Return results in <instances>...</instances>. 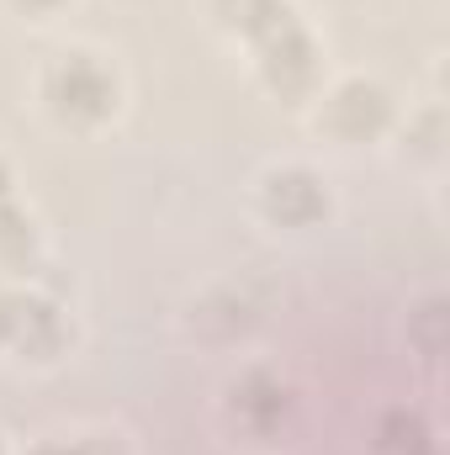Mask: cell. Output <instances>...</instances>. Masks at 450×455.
Masks as SVG:
<instances>
[{
  "label": "cell",
  "instance_id": "1",
  "mask_svg": "<svg viewBox=\"0 0 450 455\" xmlns=\"http://www.w3.org/2000/svg\"><path fill=\"white\" fill-rule=\"evenodd\" d=\"M48 101H53L59 116L96 122V116H107L117 107V85L91 53H64V59L48 69Z\"/></svg>",
  "mask_w": 450,
  "mask_h": 455
},
{
  "label": "cell",
  "instance_id": "2",
  "mask_svg": "<svg viewBox=\"0 0 450 455\" xmlns=\"http://www.w3.org/2000/svg\"><path fill=\"white\" fill-rule=\"evenodd\" d=\"M260 48H265V75H270L276 91H302V85H313V43H308V32H302L297 21H286V27H276L270 37H260Z\"/></svg>",
  "mask_w": 450,
  "mask_h": 455
},
{
  "label": "cell",
  "instance_id": "3",
  "mask_svg": "<svg viewBox=\"0 0 450 455\" xmlns=\"http://www.w3.org/2000/svg\"><path fill=\"white\" fill-rule=\"evenodd\" d=\"M387 96H382V85H366V80H350V85H339L334 96H329V127L344 132V138H371V132H382V122H387Z\"/></svg>",
  "mask_w": 450,
  "mask_h": 455
},
{
  "label": "cell",
  "instance_id": "4",
  "mask_svg": "<svg viewBox=\"0 0 450 455\" xmlns=\"http://www.w3.org/2000/svg\"><path fill=\"white\" fill-rule=\"evenodd\" d=\"M0 334L16 349H53L64 329L43 297H0Z\"/></svg>",
  "mask_w": 450,
  "mask_h": 455
},
{
  "label": "cell",
  "instance_id": "5",
  "mask_svg": "<svg viewBox=\"0 0 450 455\" xmlns=\"http://www.w3.org/2000/svg\"><path fill=\"white\" fill-rule=\"evenodd\" d=\"M265 207H270V218H281V223H313L329 202H324V186H318L313 175L281 170V175H270V186H265Z\"/></svg>",
  "mask_w": 450,
  "mask_h": 455
},
{
  "label": "cell",
  "instance_id": "6",
  "mask_svg": "<svg viewBox=\"0 0 450 455\" xmlns=\"http://www.w3.org/2000/svg\"><path fill=\"white\" fill-rule=\"evenodd\" d=\"M286 408H292L286 387H281L276 376H265V371H254V376H244V381L233 387V413H238L249 429H270V424H281Z\"/></svg>",
  "mask_w": 450,
  "mask_h": 455
},
{
  "label": "cell",
  "instance_id": "7",
  "mask_svg": "<svg viewBox=\"0 0 450 455\" xmlns=\"http://www.w3.org/2000/svg\"><path fill=\"white\" fill-rule=\"evenodd\" d=\"M218 11H223L228 27H238V32H249V37H270L276 27L292 21V11H286L281 0H218Z\"/></svg>",
  "mask_w": 450,
  "mask_h": 455
},
{
  "label": "cell",
  "instance_id": "8",
  "mask_svg": "<svg viewBox=\"0 0 450 455\" xmlns=\"http://www.w3.org/2000/svg\"><path fill=\"white\" fill-rule=\"evenodd\" d=\"M424 440H430V435H424L419 413H392V419L382 424V445H387V451H408V455H419V451H430Z\"/></svg>",
  "mask_w": 450,
  "mask_h": 455
},
{
  "label": "cell",
  "instance_id": "9",
  "mask_svg": "<svg viewBox=\"0 0 450 455\" xmlns=\"http://www.w3.org/2000/svg\"><path fill=\"white\" fill-rule=\"evenodd\" d=\"M27 243H32V228L21 212H11L5 202H0V254H27Z\"/></svg>",
  "mask_w": 450,
  "mask_h": 455
},
{
  "label": "cell",
  "instance_id": "10",
  "mask_svg": "<svg viewBox=\"0 0 450 455\" xmlns=\"http://www.w3.org/2000/svg\"><path fill=\"white\" fill-rule=\"evenodd\" d=\"M32 455H75V445H43V451H32Z\"/></svg>",
  "mask_w": 450,
  "mask_h": 455
},
{
  "label": "cell",
  "instance_id": "11",
  "mask_svg": "<svg viewBox=\"0 0 450 455\" xmlns=\"http://www.w3.org/2000/svg\"><path fill=\"white\" fill-rule=\"evenodd\" d=\"M5 186H11V175H5V164H0V202H5Z\"/></svg>",
  "mask_w": 450,
  "mask_h": 455
},
{
  "label": "cell",
  "instance_id": "12",
  "mask_svg": "<svg viewBox=\"0 0 450 455\" xmlns=\"http://www.w3.org/2000/svg\"><path fill=\"white\" fill-rule=\"evenodd\" d=\"M21 5H32V11H43V5H59V0H21Z\"/></svg>",
  "mask_w": 450,
  "mask_h": 455
}]
</instances>
